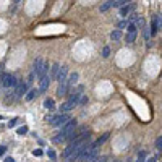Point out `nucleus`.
I'll return each mask as SVG.
<instances>
[{"label": "nucleus", "mask_w": 162, "mask_h": 162, "mask_svg": "<svg viewBox=\"0 0 162 162\" xmlns=\"http://www.w3.org/2000/svg\"><path fill=\"white\" fill-rule=\"evenodd\" d=\"M89 139H91V135L86 133L83 138H80L78 141H71L68 148H65L63 151V159L65 162H75L81 157L83 151L86 149V146L89 144Z\"/></svg>", "instance_id": "obj_1"}, {"label": "nucleus", "mask_w": 162, "mask_h": 162, "mask_svg": "<svg viewBox=\"0 0 162 162\" xmlns=\"http://www.w3.org/2000/svg\"><path fill=\"white\" fill-rule=\"evenodd\" d=\"M99 159V144L97 141L96 143H89L86 146V149L83 151L81 157L78 160H83V162H96Z\"/></svg>", "instance_id": "obj_2"}, {"label": "nucleus", "mask_w": 162, "mask_h": 162, "mask_svg": "<svg viewBox=\"0 0 162 162\" xmlns=\"http://www.w3.org/2000/svg\"><path fill=\"white\" fill-rule=\"evenodd\" d=\"M0 83H2L3 87H7V89H15L16 86H18V80H16L15 75H10V73H2L0 75Z\"/></svg>", "instance_id": "obj_3"}, {"label": "nucleus", "mask_w": 162, "mask_h": 162, "mask_svg": "<svg viewBox=\"0 0 162 162\" xmlns=\"http://www.w3.org/2000/svg\"><path fill=\"white\" fill-rule=\"evenodd\" d=\"M70 120L71 119H70L68 113H60V115H54V119H52L50 123L54 126H63V125H67Z\"/></svg>", "instance_id": "obj_4"}, {"label": "nucleus", "mask_w": 162, "mask_h": 162, "mask_svg": "<svg viewBox=\"0 0 162 162\" xmlns=\"http://www.w3.org/2000/svg\"><path fill=\"white\" fill-rule=\"evenodd\" d=\"M42 70H44V60H42V57H37V59L34 60V70H33V73L39 78V80L44 76L42 75Z\"/></svg>", "instance_id": "obj_5"}, {"label": "nucleus", "mask_w": 162, "mask_h": 162, "mask_svg": "<svg viewBox=\"0 0 162 162\" xmlns=\"http://www.w3.org/2000/svg\"><path fill=\"white\" fill-rule=\"evenodd\" d=\"M83 89H84L83 86H78L76 89H73L71 94H70V99H68V100H71V102L78 104V102H80V99L83 97Z\"/></svg>", "instance_id": "obj_6"}, {"label": "nucleus", "mask_w": 162, "mask_h": 162, "mask_svg": "<svg viewBox=\"0 0 162 162\" xmlns=\"http://www.w3.org/2000/svg\"><path fill=\"white\" fill-rule=\"evenodd\" d=\"M26 89H28V84H26V83H23V81H20L18 86L15 87V97H16V99L23 97V94H26Z\"/></svg>", "instance_id": "obj_7"}, {"label": "nucleus", "mask_w": 162, "mask_h": 162, "mask_svg": "<svg viewBox=\"0 0 162 162\" xmlns=\"http://www.w3.org/2000/svg\"><path fill=\"white\" fill-rule=\"evenodd\" d=\"M49 84H50V76L46 75L44 78L39 80V91H41V93H46V91L49 89Z\"/></svg>", "instance_id": "obj_8"}, {"label": "nucleus", "mask_w": 162, "mask_h": 162, "mask_svg": "<svg viewBox=\"0 0 162 162\" xmlns=\"http://www.w3.org/2000/svg\"><path fill=\"white\" fill-rule=\"evenodd\" d=\"M70 86H68V81H63V83H59V87H57V94L62 97V96H65L68 93Z\"/></svg>", "instance_id": "obj_9"}, {"label": "nucleus", "mask_w": 162, "mask_h": 162, "mask_svg": "<svg viewBox=\"0 0 162 162\" xmlns=\"http://www.w3.org/2000/svg\"><path fill=\"white\" fill-rule=\"evenodd\" d=\"M75 106H76L75 102H71V100H67V102H63L62 106H60V113H68Z\"/></svg>", "instance_id": "obj_10"}, {"label": "nucleus", "mask_w": 162, "mask_h": 162, "mask_svg": "<svg viewBox=\"0 0 162 162\" xmlns=\"http://www.w3.org/2000/svg\"><path fill=\"white\" fill-rule=\"evenodd\" d=\"M149 31H151V36L154 37L157 31H159V21H157V15L156 16H152V23H151V28H149Z\"/></svg>", "instance_id": "obj_11"}, {"label": "nucleus", "mask_w": 162, "mask_h": 162, "mask_svg": "<svg viewBox=\"0 0 162 162\" xmlns=\"http://www.w3.org/2000/svg\"><path fill=\"white\" fill-rule=\"evenodd\" d=\"M57 80H59V83H63V81L68 80V68L67 67L60 68V73H59V76H57Z\"/></svg>", "instance_id": "obj_12"}, {"label": "nucleus", "mask_w": 162, "mask_h": 162, "mask_svg": "<svg viewBox=\"0 0 162 162\" xmlns=\"http://www.w3.org/2000/svg\"><path fill=\"white\" fill-rule=\"evenodd\" d=\"M60 68H62V67H60V63H57V62L52 65V68H50V80H55V78L59 76Z\"/></svg>", "instance_id": "obj_13"}, {"label": "nucleus", "mask_w": 162, "mask_h": 162, "mask_svg": "<svg viewBox=\"0 0 162 162\" xmlns=\"http://www.w3.org/2000/svg\"><path fill=\"white\" fill-rule=\"evenodd\" d=\"M112 7H117V2H115V0H109V2L102 3V5H100V8H99V10H100V11H107L109 8H112Z\"/></svg>", "instance_id": "obj_14"}, {"label": "nucleus", "mask_w": 162, "mask_h": 162, "mask_svg": "<svg viewBox=\"0 0 162 162\" xmlns=\"http://www.w3.org/2000/svg\"><path fill=\"white\" fill-rule=\"evenodd\" d=\"M78 78H80V75H78L76 71H75V73H71V75L68 76V80H67V81H68V86H70V87L75 86L76 83H78Z\"/></svg>", "instance_id": "obj_15"}, {"label": "nucleus", "mask_w": 162, "mask_h": 162, "mask_svg": "<svg viewBox=\"0 0 162 162\" xmlns=\"http://www.w3.org/2000/svg\"><path fill=\"white\" fill-rule=\"evenodd\" d=\"M131 8H133V5H123L120 8V16H128L130 11H131Z\"/></svg>", "instance_id": "obj_16"}, {"label": "nucleus", "mask_w": 162, "mask_h": 162, "mask_svg": "<svg viewBox=\"0 0 162 162\" xmlns=\"http://www.w3.org/2000/svg\"><path fill=\"white\" fill-rule=\"evenodd\" d=\"M110 39L112 41H120L122 39V31L120 29H113V31L110 33Z\"/></svg>", "instance_id": "obj_17"}, {"label": "nucleus", "mask_w": 162, "mask_h": 162, "mask_svg": "<svg viewBox=\"0 0 162 162\" xmlns=\"http://www.w3.org/2000/svg\"><path fill=\"white\" fill-rule=\"evenodd\" d=\"M39 93H41V91H39V87H37V89H31L28 94H26V100H33L36 96H39Z\"/></svg>", "instance_id": "obj_18"}, {"label": "nucleus", "mask_w": 162, "mask_h": 162, "mask_svg": "<svg viewBox=\"0 0 162 162\" xmlns=\"http://www.w3.org/2000/svg\"><path fill=\"white\" fill-rule=\"evenodd\" d=\"M136 34H138V33H126L125 41L128 42V44H133V42H135V39H136Z\"/></svg>", "instance_id": "obj_19"}, {"label": "nucleus", "mask_w": 162, "mask_h": 162, "mask_svg": "<svg viewBox=\"0 0 162 162\" xmlns=\"http://www.w3.org/2000/svg\"><path fill=\"white\" fill-rule=\"evenodd\" d=\"M44 107H46V109H49V110H52V109L55 107L54 99H46V100H44Z\"/></svg>", "instance_id": "obj_20"}, {"label": "nucleus", "mask_w": 162, "mask_h": 162, "mask_svg": "<svg viewBox=\"0 0 162 162\" xmlns=\"http://www.w3.org/2000/svg\"><path fill=\"white\" fill-rule=\"evenodd\" d=\"M126 33H138V26L136 23H130L128 28H126Z\"/></svg>", "instance_id": "obj_21"}, {"label": "nucleus", "mask_w": 162, "mask_h": 162, "mask_svg": "<svg viewBox=\"0 0 162 162\" xmlns=\"http://www.w3.org/2000/svg\"><path fill=\"white\" fill-rule=\"evenodd\" d=\"M146 156H148V152L141 151V152H139V156H138V159H136V162H146Z\"/></svg>", "instance_id": "obj_22"}, {"label": "nucleus", "mask_w": 162, "mask_h": 162, "mask_svg": "<svg viewBox=\"0 0 162 162\" xmlns=\"http://www.w3.org/2000/svg\"><path fill=\"white\" fill-rule=\"evenodd\" d=\"M16 133H18V135H21V136H23V135H26V133H28V126H26V125L20 126V128H18V131H16Z\"/></svg>", "instance_id": "obj_23"}, {"label": "nucleus", "mask_w": 162, "mask_h": 162, "mask_svg": "<svg viewBox=\"0 0 162 162\" xmlns=\"http://www.w3.org/2000/svg\"><path fill=\"white\" fill-rule=\"evenodd\" d=\"M156 146H157V149H159V151H162V136H159L156 139Z\"/></svg>", "instance_id": "obj_24"}, {"label": "nucleus", "mask_w": 162, "mask_h": 162, "mask_svg": "<svg viewBox=\"0 0 162 162\" xmlns=\"http://www.w3.org/2000/svg\"><path fill=\"white\" fill-rule=\"evenodd\" d=\"M136 20H138V15H135V13H131V15H128V21H130V23H133V21L136 23Z\"/></svg>", "instance_id": "obj_25"}, {"label": "nucleus", "mask_w": 162, "mask_h": 162, "mask_svg": "<svg viewBox=\"0 0 162 162\" xmlns=\"http://www.w3.org/2000/svg\"><path fill=\"white\" fill-rule=\"evenodd\" d=\"M109 54H110V49H109V47H104V49H102V57H104V59H107Z\"/></svg>", "instance_id": "obj_26"}, {"label": "nucleus", "mask_w": 162, "mask_h": 162, "mask_svg": "<svg viewBox=\"0 0 162 162\" xmlns=\"http://www.w3.org/2000/svg\"><path fill=\"white\" fill-rule=\"evenodd\" d=\"M128 24H130V21H120V23H119V28H120V29L128 28Z\"/></svg>", "instance_id": "obj_27"}, {"label": "nucleus", "mask_w": 162, "mask_h": 162, "mask_svg": "<svg viewBox=\"0 0 162 162\" xmlns=\"http://www.w3.org/2000/svg\"><path fill=\"white\" fill-rule=\"evenodd\" d=\"M16 123H18V119H13V120H10V122H8V128H13V126H15Z\"/></svg>", "instance_id": "obj_28"}, {"label": "nucleus", "mask_w": 162, "mask_h": 162, "mask_svg": "<svg viewBox=\"0 0 162 162\" xmlns=\"http://www.w3.org/2000/svg\"><path fill=\"white\" fill-rule=\"evenodd\" d=\"M115 2H117V7H122V5H126L130 0H115Z\"/></svg>", "instance_id": "obj_29"}, {"label": "nucleus", "mask_w": 162, "mask_h": 162, "mask_svg": "<svg viewBox=\"0 0 162 162\" xmlns=\"http://www.w3.org/2000/svg\"><path fill=\"white\" fill-rule=\"evenodd\" d=\"M107 138H109V135L106 133V135H104V136H102V138H99V139H97V144H99V146H100V144H102L104 141H106V139H107Z\"/></svg>", "instance_id": "obj_30"}, {"label": "nucleus", "mask_w": 162, "mask_h": 162, "mask_svg": "<svg viewBox=\"0 0 162 162\" xmlns=\"http://www.w3.org/2000/svg\"><path fill=\"white\" fill-rule=\"evenodd\" d=\"M47 156H49L50 159H55V151L54 149H49V151H47Z\"/></svg>", "instance_id": "obj_31"}, {"label": "nucleus", "mask_w": 162, "mask_h": 162, "mask_svg": "<svg viewBox=\"0 0 162 162\" xmlns=\"http://www.w3.org/2000/svg\"><path fill=\"white\" fill-rule=\"evenodd\" d=\"M33 156H36V157L42 156V149H34V151H33Z\"/></svg>", "instance_id": "obj_32"}, {"label": "nucleus", "mask_w": 162, "mask_h": 162, "mask_svg": "<svg viewBox=\"0 0 162 162\" xmlns=\"http://www.w3.org/2000/svg\"><path fill=\"white\" fill-rule=\"evenodd\" d=\"M86 102H87V97H86V96H83V97L80 99V104H81V106H84Z\"/></svg>", "instance_id": "obj_33"}, {"label": "nucleus", "mask_w": 162, "mask_h": 162, "mask_svg": "<svg viewBox=\"0 0 162 162\" xmlns=\"http://www.w3.org/2000/svg\"><path fill=\"white\" fill-rule=\"evenodd\" d=\"M7 152V146H0V156H3Z\"/></svg>", "instance_id": "obj_34"}, {"label": "nucleus", "mask_w": 162, "mask_h": 162, "mask_svg": "<svg viewBox=\"0 0 162 162\" xmlns=\"http://www.w3.org/2000/svg\"><path fill=\"white\" fill-rule=\"evenodd\" d=\"M157 21H159V29H162V15H157Z\"/></svg>", "instance_id": "obj_35"}, {"label": "nucleus", "mask_w": 162, "mask_h": 162, "mask_svg": "<svg viewBox=\"0 0 162 162\" xmlns=\"http://www.w3.org/2000/svg\"><path fill=\"white\" fill-rule=\"evenodd\" d=\"M146 162H157V159H156V157H148Z\"/></svg>", "instance_id": "obj_36"}, {"label": "nucleus", "mask_w": 162, "mask_h": 162, "mask_svg": "<svg viewBox=\"0 0 162 162\" xmlns=\"http://www.w3.org/2000/svg\"><path fill=\"white\" fill-rule=\"evenodd\" d=\"M96 162H107V157H100V159H97Z\"/></svg>", "instance_id": "obj_37"}, {"label": "nucleus", "mask_w": 162, "mask_h": 162, "mask_svg": "<svg viewBox=\"0 0 162 162\" xmlns=\"http://www.w3.org/2000/svg\"><path fill=\"white\" fill-rule=\"evenodd\" d=\"M3 162H15V159H13V157H7V159L3 160Z\"/></svg>", "instance_id": "obj_38"}, {"label": "nucleus", "mask_w": 162, "mask_h": 162, "mask_svg": "<svg viewBox=\"0 0 162 162\" xmlns=\"http://www.w3.org/2000/svg\"><path fill=\"white\" fill-rule=\"evenodd\" d=\"M0 120H2V115H0Z\"/></svg>", "instance_id": "obj_39"}, {"label": "nucleus", "mask_w": 162, "mask_h": 162, "mask_svg": "<svg viewBox=\"0 0 162 162\" xmlns=\"http://www.w3.org/2000/svg\"><path fill=\"white\" fill-rule=\"evenodd\" d=\"M115 162H120V160H115Z\"/></svg>", "instance_id": "obj_40"}]
</instances>
